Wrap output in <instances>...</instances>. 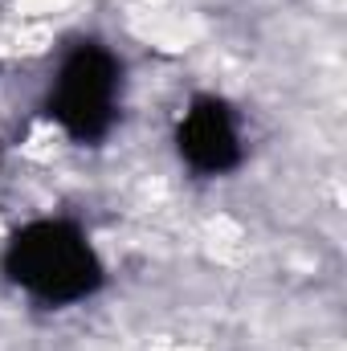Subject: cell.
<instances>
[{
	"label": "cell",
	"mask_w": 347,
	"mask_h": 351,
	"mask_svg": "<svg viewBox=\"0 0 347 351\" xmlns=\"http://www.w3.org/2000/svg\"><path fill=\"white\" fill-rule=\"evenodd\" d=\"M4 278L41 306H78L102 286V262L90 245V237L62 217H41L21 225L4 254Z\"/></svg>",
	"instance_id": "6da1fadb"
},
{
	"label": "cell",
	"mask_w": 347,
	"mask_h": 351,
	"mask_svg": "<svg viewBox=\"0 0 347 351\" xmlns=\"http://www.w3.org/2000/svg\"><path fill=\"white\" fill-rule=\"evenodd\" d=\"M123 106V62L98 45V41H78L45 94V114L58 123V131L74 143H102Z\"/></svg>",
	"instance_id": "7a4b0ae2"
},
{
	"label": "cell",
	"mask_w": 347,
	"mask_h": 351,
	"mask_svg": "<svg viewBox=\"0 0 347 351\" xmlns=\"http://www.w3.org/2000/svg\"><path fill=\"white\" fill-rule=\"evenodd\" d=\"M176 152L196 176H229L246 156L233 106L217 94L192 98L176 123Z\"/></svg>",
	"instance_id": "3957f363"
}]
</instances>
